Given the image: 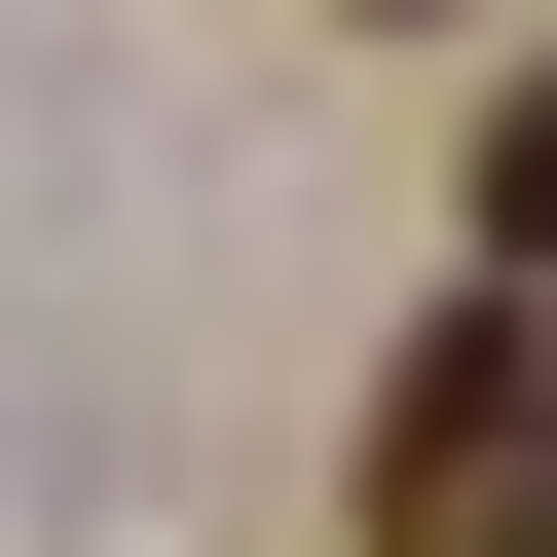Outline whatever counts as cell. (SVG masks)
Here are the masks:
<instances>
[{"label": "cell", "instance_id": "6da1fadb", "mask_svg": "<svg viewBox=\"0 0 557 557\" xmlns=\"http://www.w3.org/2000/svg\"><path fill=\"white\" fill-rule=\"evenodd\" d=\"M372 557H557V298L520 260L372 372Z\"/></svg>", "mask_w": 557, "mask_h": 557}, {"label": "cell", "instance_id": "7a4b0ae2", "mask_svg": "<svg viewBox=\"0 0 557 557\" xmlns=\"http://www.w3.org/2000/svg\"><path fill=\"white\" fill-rule=\"evenodd\" d=\"M483 260H520V298H557V75L483 112Z\"/></svg>", "mask_w": 557, "mask_h": 557}]
</instances>
